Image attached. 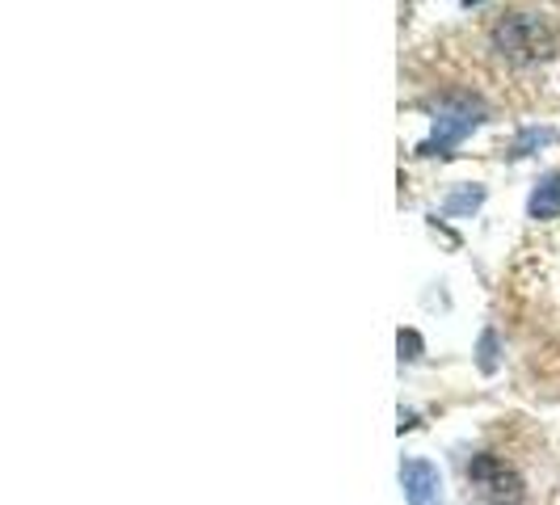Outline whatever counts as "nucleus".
Listing matches in <instances>:
<instances>
[{
  "instance_id": "obj_1",
  "label": "nucleus",
  "mask_w": 560,
  "mask_h": 505,
  "mask_svg": "<svg viewBox=\"0 0 560 505\" xmlns=\"http://www.w3.org/2000/svg\"><path fill=\"white\" fill-rule=\"evenodd\" d=\"M493 43H498L502 56H510V59H539L552 51V34H548V26H544L539 17H532V13H510L505 22H498Z\"/></svg>"
},
{
  "instance_id": "obj_2",
  "label": "nucleus",
  "mask_w": 560,
  "mask_h": 505,
  "mask_svg": "<svg viewBox=\"0 0 560 505\" xmlns=\"http://www.w3.org/2000/svg\"><path fill=\"white\" fill-rule=\"evenodd\" d=\"M480 127V110L477 106H468V102H455V106H443L439 118H434V131H430V140L421 143L418 152L421 156H447L455 143L464 140V136H472Z\"/></svg>"
},
{
  "instance_id": "obj_3",
  "label": "nucleus",
  "mask_w": 560,
  "mask_h": 505,
  "mask_svg": "<svg viewBox=\"0 0 560 505\" xmlns=\"http://www.w3.org/2000/svg\"><path fill=\"white\" fill-rule=\"evenodd\" d=\"M400 489L409 505H443V477L430 459H405L400 463Z\"/></svg>"
},
{
  "instance_id": "obj_4",
  "label": "nucleus",
  "mask_w": 560,
  "mask_h": 505,
  "mask_svg": "<svg viewBox=\"0 0 560 505\" xmlns=\"http://www.w3.org/2000/svg\"><path fill=\"white\" fill-rule=\"evenodd\" d=\"M468 477L477 484L480 493H489V497H518V477L505 468L498 455H477L472 459V468H468Z\"/></svg>"
},
{
  "instance_id": "obj_5",
  "label": "nucleus",
  "mask_w": 560,
  "mask_h": 505,
  "mask_svg": "<svg viewBox=\"0 0 560 505\" xmlns=\"http://www.w3.org/2000/svg\"><path fill=\"white\" fill-rule=\"evenodd\" d=\"M527 215L532 220H557L560 215V173H548L535 181L532 198H527Z\"/></svg>"
},
{
  "instance_id": "obj_6",
  "label": "nucleus",
  "mask_w": 560,
  "mask_h": 505,
  "mask_svg": "<svg viewBox=\"0 0 560 505\" xmlns=\"http://www.w3.org/2000/svg\"><path fill=\"white\" fill-rule=\"evenodd\" d=\"M480 202H485V186H459V190L443 202V211H447V215H472Z\"/></svg>"
},
{
  "instance_id": "obj_7",
  "label": "nucleus",
  "mask_w": 560,
  "mask_h": 505,
  "mask_svg": "<svg viewBox=\"0 0 560 505\" xmlns=\"http://www.w3.org/2000/svg\"><path fill=\"white\" fill-rule=\"evenodd\" d=\"M548 140H552V131H548V127H532V131H523V136H518V143L510 148V156H527L535 143H548Z\"/></svg>"
},
{
  "instance_id": "obj_8",
  "label": "nucleus",
  "mask_w": 560,
  "mask_h": 505,
  "mask_svg": "<svg viewBox=\"0 0 560 505\" xmlns=\"http://www.w3.org/2000/svg\"><path fill=\"white\" fill-rule=\"evenodd\" d=\"M400 359L405 363H413V359H421V337H418V329H400Z\"/></svg>"
},
{
  "instance_id": "obj_9",
  "label": "nucleus",
  "mask_w": 560,
  "mask_h": 505,
  "mask_svg": "<svg viewBox=\"0 0 560 505\" xmlns=\"http://www.w3.org/2000/svg\"><path fill=\"white\" fill-rule=\"evenodd\" d=\"M493 350H498V337L485 333L480 337V371H493V366H498L493 363Z\"/></svg>"
}]
</instances>
